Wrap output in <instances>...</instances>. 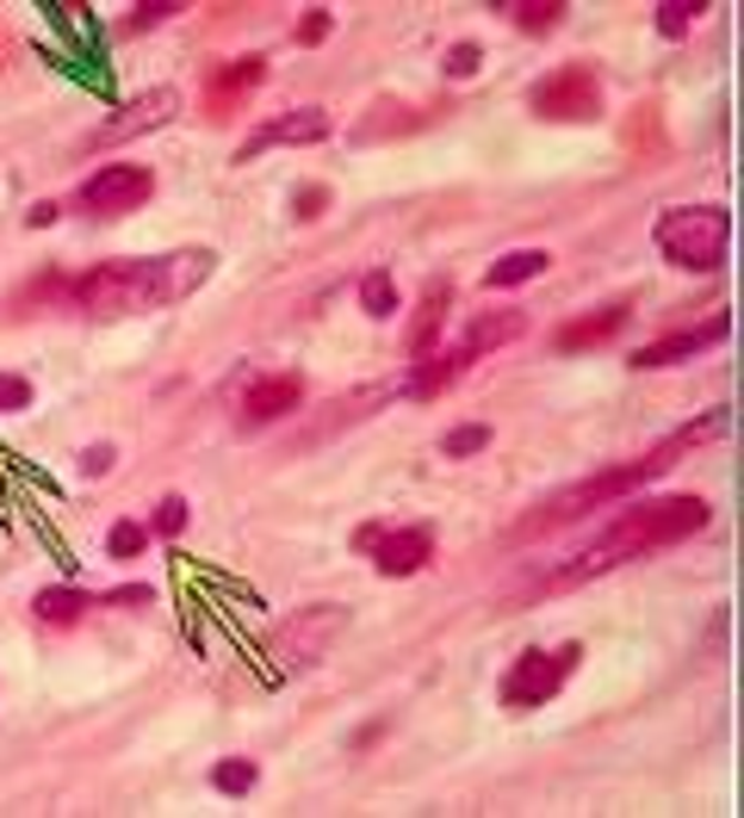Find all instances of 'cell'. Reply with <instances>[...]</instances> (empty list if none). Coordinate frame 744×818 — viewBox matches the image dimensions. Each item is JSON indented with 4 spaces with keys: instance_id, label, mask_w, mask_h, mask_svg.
I'll use <instances>...</instances> for the list:
<instances>
[{
    "instance_id": "7402d4cb",
    "label": "cell",
    "mask_w": 744,
    "mask_h": 818,
    "mask_svg": "<svg viewBox=\"0 0 744 818\" xmlns=\"http://www.w3.org/2000/svg\"><path fill=\"white\" fill-rule=\"evenodd\" d=\"M360 304H366V316H379V323H385V316H397V280L385 268H373L360 280Z\"/></svg>"
},
{
    "instance_id": "4dcf8cb0",
    "label": "cell",
    "mask_w": 744,
    "mask_h": 818,
    "mask_svg": "<svg viewBox=\"0 0 744 818\" xmlns=\"http://www.w3.org/2000/svg\"><path fill=\"white\" fill-rule=\"evenodd\" d=\"M329 25H335L329 7H311V13L298 19V32H292V38H298V44H323V38H329Z\"/></svg>"
},
{
    "instance_id": "d4e9b609",
    "label": "cell",
    "mask_w": 744,
    "mask_h": 818,
    "mask_svg": "<svg viewBox=\"0 0 744 818\" xmlns=\"http://www.w3.org/2000/svg\"><path fill=\"white\" fill-rule=\"evenodd\" d=\"M149 534H161V539L187 534V496H175V490H168V496L156 503V515H149Z\"/></svg>"
},
{
    "instance_id": "ac0fdd59",
    "label": "cell",
    "mask_w": 744,
    "mask_h": 818,
    "mask_svg": "<svg viewBox=\"0 0 744 818\" xmlns=\"http://www.w3.org/2000/svg\"><path fill=\"white\" fill-rule=\"evenodd\" d=\"M447 304H453V285H447V280H428L422 311H416V329H410V354H416V360H422V354H434V342H441V316H447Z\"/></svg>"
},
{
    "instance_id": "3957f363",
    "label": "cell",
    "mask_w": 744,
    "mask_h": 818,
    "mask_svg": "<svg viewBox=\"0 0 744 818\" xmlns=\"http://www.w3.org/2000/svg\"><path fill=\"white\" fill-rule=\"evenodd\" d=\"M720 428H726V409H708L701 422L677 428V434H670V441H658L651 453L627 459V465H608V472L584 478V484H565L558 496H546V503H539L534 515L522 521V534H546V527H565V521H584V515H596V508L620 503V496H633V490H646V484H651V478H664V472L677 465L682 453H695L701 441H713Z\"/></svg>"
},
{
    "instance_id": "1f68e13d",
    "label": "cell",
    "mask_w": 744,
    "mask_h": 818,
    "mask_svg": "<svg viewBox=\"0 0 744 818\" xmlns=\"http://www.w3.org/2000/svg\"><path fill=\"white\" fill-rule=\"evenodd\" d=\"M112 465H118V447H106V441H99V447H87V453H81V478H106Z\"/></svg>"
},
{
    "instance_id": "e0dca14e",
    "label": "cell",
    "mask_w": 744,
    "mask_h": 818,
    "mask_svg": "<svg viewBox=\"0 0 744 818\" xmlns=\"http://www.w3.org/2000/svg\"><path fill=\"white\" fill-rule=\"evenodd\" d=\"M522 335H527V316H522V311H484V316L472 323V329H465V342H460V347L478 360V354H491V347L522 342Z\"/></svg>"
},
{
    "instance_id": "f1b7e54d",
    "label": "cell",
    "mask_w": 744,
    "mask_h": 818,
    "mask_svg": "<svg viewBox=\"0 0 744 818\" xmlns=\"http://www.w3.org/2000/svg\"><path fill=\"white\" fill-rule=\"evenodd\" d=\"M478 63H484V50H478L472 44V38H460V44H453V50H447V81H472L478 75Z\"/></svg>"
},
{
    "instance_id": "9a60e30c",
    "label": "cell",
    "mask_w": 744,
    "mask_h": 818,
    "mask_svg": "<svg viewBox=\"0 0 744 818\" xmlns=\"http://www.w3.org/2000/svg\"><path fill=\"white\" fill-rule=\"evenodd\" d=\"M261 81H268V56H237V63H223L218 75H211V106H218L211 118H230V106L249 99Z\"/></svg>"
},
{
    "instance_id": "7c38bea8",
    "label": "cell",
    "mask_w": 744,
    "mask_h": 818,
    "mask_svg": "<svg viewBox=\"0 0 744 818\" xmlns=\"http://www.w3.org/2000/svg\"><path fill=\"white\" fill-rule=\"evenodd\" d=\"M298 409H304V378L298 373H268L242 391V428L285 422V416H298Z\"/></svg>"
},
{
    "instance_id": "4316f807",
    "label": "cell",
    "mask_w": 744,
    "mask_h": 818,
    "mask_svg": "<svg viewBox=\"0 0 744 818\" xmlns=\"http://www.w3.org/2000/svg\"><path fill=\"white\" fill-rule=\"evenodd\" d=\"M484 447H491V428L472 422V428H453V434L441 441V453L447 459H472V453H484Z\"/></svg>"
},
{
    "instance_id": "44dd1931",
    "label": "cell",
    "mask_w": 744,
    "mask_h": 818,
    "mask_svg": "<svg viewBox=\"0 0 744 818\" xmlns=\"http://www.w3.org/2000/svg\"><path fill=\"white\" fill-rule=\"evenodd\" d=\"M503 13H515V25H522L527 38H546V32H558L565 25V0H515V7H503Z\"/></svg>"
},
{
    "instance_id": "277c9868",
    "label": "cell",
    "mask_w": 744,
    "mask_h": 818,
    "mask_svg": "<svg viewBox=\"0 0 744 818\" xmlns=\"http://www.w3.org/2000/svg\"><path fill=\"white\" fill-rule=\"evenodd\" d=\"M651 242H658V254H664L670 268L713 273L720 261H726L732 211H726V204H677V211H664V218H658Z\"/></svg>"
},
{
    "instance_id": "f546056e",
    "label": "cell",
    "mask_w": 744,
    "mask_h": 818,
    "mask_svg": "<svg viewBox=\"0 0 744 818\" xmlns=\"http://www.w3.org/2000/svg\"><path fill=\"white\" fill-rule=\"evenodd\" d=\"M19 409H32V385L19 373H0V416H19Z\"/></svg>"
},
{
    "instance_id": "4fadbf2b",
    "label": "cell",
    "mask_w": 744,
    "mask_h": 818,
    "mask_svg": "<svg viewBox=\"0 0 744 818\" xmlns=\"http://www.w3.org/2000/svg\"><path fill=\"white\" fill-rule=\"evenodd\" d=\"M329 130H335V125H329V112H323V106L280 112V118H268V125H261L249 143H242V149H237V161H254L261 149H273V143H323Z\"/></svg>"
},
{
    "instance_id": "2e32d148",
    "label": "cell",
    "mask_w": 744,
    "mask_h": 818,
    "mask_svg": "<svg viewBox=\"0 0 744 818\" xmlns=\"http://www.w3.org/2000/svg\"><path fill=\"white\" fill-rule=\"evenodd\" d=\"M627 316H633V304H627V298L602 304V311H589V316H577V323H565V329H558V347H565V354H577V347H602V342H615V335L627 329Z\"/></svg>"
},
{
    "instance_id": "d6986e66",
    "label": "cell",
    "mask_w": 744,
    "mask_h": 818,
    "mask_svg": "<svg viewBox=\"0 0 744 818\" xmlns=\"http://www.w3.org/2000/svg\"><path fill=\"white\" fill-rule=\"evenodd\" d=\"M87 608H99V596H87V589H38L32 596V614L44 620V627H75V620H87Z\"/></svg>"
},
{
    "instance_id": "d6a6232c",
    "label": "cell",
    "mask_w": 744,
    "mask_h": 818,
    "mask_svg": "<svg viewBox=\"0 0 744 818\" xmlns=\"http://www.w3.org/2000/svg\"><path fill=\"white\" fill-rule=\"evenodd\" d=\"M323 204H329V187H304L298 199H292V218L311 223V218H323Z\"/></svg>"
},
{
    "instance_id": "30bf717a",
    "label": "cell",
    "mask_w": 744,
    "mask_h": 818,
    "mask_svg": "<svg viewBox=\"0 0 744 818\" xmlns=\"http://www.w3.org/2000/svg\"><path fill=\"white\" fill-rule=\"evenodd\" d=\"M156 192V174L137 168V161H106L99 174L81 180V211H94V218H125L137 204H149Z\"/></svg>"
},
{
    "instance_id": "7a4b0ae2",
    "label": "cell",
    "mask_w": 744,
    "mask_h": 818,
    "mask_svg": "<svg viewBox=\"0 0 744 818\" xmlns=\"http://www.w3.org/2000/svg\"><path fill=\"white\" fill-rule=\"evenodd\" d=\"M211 273H218V254L211 249H175V254H149V261H99L94 273H81V280L69 285V298L87 316L175 311V304H187Z\"/></svg>"
},
{
    "instance_id": "6da1fadb",
    "label": "cell",
    "mask_w": 744,
    "mask_h": 818,
    "mask_svg": "<svg viewBox=\"0 0 744 818\" xmlns=\"http://www.w3.org/2000/svg\"><path fill=\"white\" fill-rule=\"evenodd\" d=\"M708 521H713L708 496H646V503L620 508V515L608 521L602 534L589 539V546L577 552V558H565V565H558L553 577L539 583V589H546V596H558V589L596 583V577H608V570L633 565V558H651V552H664V546H677V539L701 534Z\"/></svg>"
},
{
    "instance_id": "484cf974",
    "label": "cell",
    "mask_w": 744,
    "mask_h": 818,
    "mask_svg": "<svg viewBox=\"0 0 744 818\" xmlns=\"http://www.w3.org/2000/svg\"><path fill=\"white\" fill-rule=\"evenodd\" d=\"M175 13H187L180 0H149V7H137V13L118 25V38H137V32H149V25H161V19H175Z\"/></svg>"
},
{
    "instance_id": "8fae6325",
    "label": "cell",
    "mask_w": 744,
    "mask_h": 818,
    "mask_svg": "<svg viewBox=\"0 0 744 818\" xmlns=\"http://www.w3.org/2000/svg\"><path fill=\"white\" fill-rule=\"evenodd\" d=\"M726 329H732V316L726 311H713L701 329H670V335H658V342H646L633 354V366L639 373H658V366H682V360H695V354H708L713 342H726Z\"/></svg>"
},
{
    "instance_id": "603a6c76",
    "label": "cell",
    "mask_w": 744,
    "mask_h": 818,
    "mask_svg": "<svg viewBox=\"0 0 744 818\" xmlns=\"http://www.w3.org/2000/svg\"><path fill=\"white\" fill-rule=\"evenodd\" d=\"M651 13H658V32H664V38H689L708 7H701V0H658Z\"/></svg>"
},
{
    "instance_id": "83f0119b",
    "label": "cell",
    "mask_w": 744,
    "mask_h": 818,
    "mask_svg": "<svg viewBox=\"0 0 744 818\" xmlns=\"http://www.w3.org/2000/svg\"><path fill=\"white\" fill-rule=\"evenodd\" d=\"M143 546H149V527H143V521H118V527H112V539H106L112 558H137Z\"/></svg>"
},
{
    "instance_id": "9c48e42d",
    "label": "cell",
    "mask_w": 744,
    "mask_h": 818,
    "mask_svg": "<svg viewBox=\"0 0 744 818\" xmlns=\"http://www.w3.org/2000/svg\"><path fill=\"white\" fill-rule=\"evenodd\" d=\"M354 546L373 558V570H379V577H416V570L434 558V534H428V527H391V521L360 527V534H354Z\"/></svg>"
},
{
    "instance_id": "ba28073f",
    "label": "cell",
    "mask_w": 744,
    "mask_h": 818,
    "mask_svg": "<svg viewBox=\"0 0 744 818\" xmlns=\"http://www.w3.org/2000/svg\"><path fill=\"white\" fill-rule=\"evenodd\" d=\"M175 112H180V87H143V94H130L125 106L112 112L106 125H94L87 137H81V156L112 149V143H130V137H143V130L175 125Z\"/></svg>"
},
{
    "instance_id": "836d02e7",
    "label": "cell",
    "mask_w": 744,
    "mask_h": 818,
    "mask_svg": "<svg viewBox=\"0 0 744 818\" xmlns=\"http://www.w3.org/2000/svg\"><path fill=\"white\" fill-rule=\"evenodd\" d=\"M56 218H63V204H32V211H25V223H32V230H44V223H56Z\"/></svg>"
},
{
    "instance_id": "5b68a950",
    "label": "cell",
    "mask_w": 744,
    "mask_h": 818,
    "mask_svg": "<svg viewBox=\"0 0 744 818\" xmlns=\"http://www.w3.org/2000/svg\"><path fill=\"white\" fill-rule=\"evenodd\" d=\"M577 658H584V646H577V639H565V646H527L522 658L509 663V677H503V707L509 713L546 707V701H553V694L570 682Z\"/></svg>"
},
{
    "instance_id": "52a82bcc",
    "label": "cell",
    "mask_w": 744,
    "mask_h": 818,
    "mask_svg": "<svg viewBox=\"0 0 744 818\" xmlns=\"http://www.w3.org/2000/svg\"><path fill=\"white\" fill-rule=\"evenodd\" d=\"M342 632H348V608H335V601L298 608L280 632H273V658H280L285 670H304V663L329 658V646L342 639Z\"/></svg>"
},
{
    "instance_id": "cb8c5ba5",
    "label": "cell",
    "mask_w": 744,
    "mask_h": 818,
    "mask_svg": "<svg viewBox=\"0 0 744 818\" xmlns=\"http://www.w3.org/2000/svg\"><path fill=\"white\" fill-rule=\"evenodd\" d=\"M254 782H261V769H254L249 756H223L218 769H211V787H218V794H254Z\"/></svg>"
},
{
    "instance_id": "8992f818",
    "label": "cell",
    "mask_w": 744,
    "mask_h": 818,
    "mask_svg": "<svg viewBox=\"0 0 744 818\" xmlns=\"http://www.w3.org/2000/svg\"><path fill=\"white\" fill-rule=\"evenodd\" d=\"M527 106H534V118H553V125H589V118H602V75L589 63H565L534 81Z\"/></svg>"
},
{
    "instance_id": "ffe728a7",
    "label": "cell",
    "mask_w": 744,
    "mask_h": 818,
    "mask_svg": "<svg viewBox=\"0 0 744 818\" xmlns=\"http://www.w3.org/2000/svg\"><path fill=\"white\" fill-rule=\"evenodd\" d=\"M553 268V254L546 249H515V254H503L491 273H484V285L491 292H509V285H527V280H539V273Z\"/></svg>"
},
{
    "instance_id": "5bb4252c",
    "label": "cell",
    "mask_w": 744,
    "mask_h": 818,
    "mask_svg": "<svg viewBox=\"0 0 744 818\" xmlns=\"http://www.w3.org/2000/svg\"><path fill=\"white\" fill-rule=\"evenodd\" d=\"M465 366H472V354H465V347H434V354H422V360H416V373L404 378V397L428 403V397H441L447 385H460Z\"/></svg>"
}]
</instances>
